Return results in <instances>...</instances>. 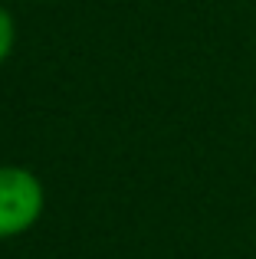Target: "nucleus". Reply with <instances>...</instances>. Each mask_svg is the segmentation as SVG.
I'll return each mask as SVG.
<instances>
[{"mask_svg": "<svg viewBox=\"0 0 256 259\" xmlns=\"http://www.w3.org/2000/svg\"><path fill=\"white\" fill-rule=\"evenodd\" d=\"M13 43H17V23H13V13L0 4V66L10 59Z\"/></svg>", "mask_w": 256, "mask_h": 259, "instance_id": "obj_2", "label": "nucleus"}, {"mask_svg": "<svg viewBox=\"0 0 256 259\" xmlns=\"http://www.w3.org/2000/svg\"><path fill=\"white\" fill-rule=\"evenodd\" d=\"M46 210L43 181L23 164H0V240L30 233Z\"/></svg>", "mask_w": 256, "mask_h": 259, "instance_id": "obj_1", "label": "nucleus"}, {"mask_svg": "<svg viewBox=\"0 0 256 259\" xmlns=\"http://www.w3.org/2000/svg\"><path fill=\"white\" fill-rule=\"evenodd\" d=\"M36 4H50V0H36Z\"/></svg>", "mask_w": 256, "mask_h": 259, "instance_id": "obj_3", "label": "nucleus"}]
</instances>
